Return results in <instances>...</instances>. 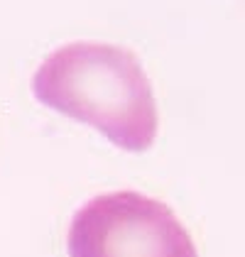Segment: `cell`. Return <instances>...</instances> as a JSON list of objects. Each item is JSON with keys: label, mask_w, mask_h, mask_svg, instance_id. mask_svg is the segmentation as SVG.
<instances>
[{"label": "cell", "mask_w": 245, "mask_h": 257, "mask_svg": "<svg viewBox=\"0 0 245 257\" xmlns=\"http://www.w3.org/2000/svg\"><path fill=\"white\" fill-rule=\"evenodd\" d=\"M35 98L101 130L128 152L157 138V100L135 52L108 42H69L40 64Z\"/></svg>", "instance_id": "1"}, {"label": "cell", "mask_w": 245, "mask_h": 257, "mask_svg": "<svg viewBox=\"0 0 245 257\" xmlns=\"http://www.w3.org/2000/svg\"><path fill=\"white\" fill-rule=\"evenodd\" d=\"M71 257H199L174 211L138 191L101 194L69 225Z\"/></svg>", "instance_id": "2"}]
</instances>
